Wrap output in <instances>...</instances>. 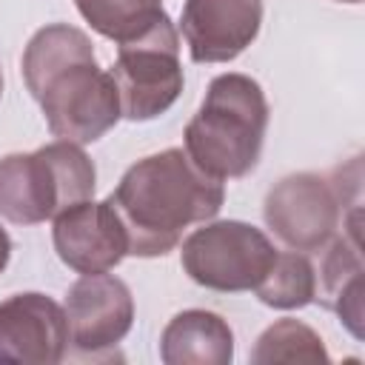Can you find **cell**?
I'll list each match as a JSON object with an SVG mask.
<instances>
[{"instance_id":"cell-2","label":"cell","mask_w":365,"mask_h":365,"mask_svg":"<svg viewBox=\"0 0 365 365\" xmlns=\"http://www.w3.org/2000/svg\"><path fill=\"white\" fill-rule=\"evenodd\" d=\"M123 222L128 254L165 257L182 231L220 214L222 180L191 163L185 148H165L137 160L106 197Z\"/></svg>"},{"instance_id":"cell-17","label":"cell","mask_w":365,"mask_h":365,"mask_svg":"<svg viewBox=\"0 0 365 365\" xmlns=\"http://www.w3.org/2000/svg\"><path fill=\"white\" fill-rule=\"evenodd\" d=\"M9 259H11V237H9V231L0 225V274L6 271Z\"/></svg>"},{"instance_id":"cell-4","label":"cell","mask_w":365,"mask_h":365,"mask_svg":"<svg viewBox=\"0 0 365 365\" xmlns=\"http://www.w3.org/2000/svg\"><path fill=\"white\" fill-rule=\"evenodd\" d=\"M97 168L68 140L37 151L0 157V217L14 225H37L94 197Z\"/></svg>"},{"instance_id":"cell-1","label":"cell","mask_w":365,"mask_h":365,"mask_svg":"<svg viewBox=\"0 0 365 365\" xmlns=\"http://www.w3.org/2000/svg\"><path fill=\"white\" fill-rule=\"evenodd\" d=\"M23 80L40 103L48 131L77 145L100 140L117 125L120 94L108 71L97 66L86 31L51 23L31 34L23 60Z\"/></svg>"},{"instance_id":"cell-16","label":"cell","mask_w":365,"mask_h":365,"mask_svg":"<svg viewBox=\"0 0 365 365\" xmlns=\"http://www.w3.org/2000/svg\"><path fill=\"white\" fill-rule=\"evenodd\" d=\"M254 365H277V362H331L322 336L299 322V319H277L268 325L251 348Z\"/></svg>"},{"instance_id":"cell-19","label":"cell","mask_w":365,"mask_h":365,"mask_svg":"<svg viewBox=\"0 0 365 365\" xmlns=\"http://www.w3.org/2000/svg\"><path fill=\"white\" fill-rule=\"evenodd\" d=\"M0 97H3V71H0Z\"/></svg>"},{"instance_id":"cell-10","label":"cell","mask_w":365,"mask_h":365,"mask_svg":"<svg viewBox=\"0 0 365 365\" xmlns=\"http://www.w3.org/2000/svg\"><path fill=\"white\" fill-rule=\"evenodd\" d=\"M51 242L63 265L77 274H103L123 262L128 240L111 202H77L54 217Z\"/></svg>"},{"instance_id":"cell-14","label":"cell","mask_w":365,"mask_h":365,"mask_svg":"<svg viewBox=\"0 0 365 365\" xmlns=\"http://www.w3.org/2000/svg\"><path fill=\"white\" fill-rule=\"evenodd\" d=\"M74 6L97 34L117 46L143 37L168 17L163 0H74Z\"/></svg>"},{"instance_id":"cell-8","label":"cell","mask_w":365,"mask_h":365,"mask_svg":"<svg viewBox=\"0 0 365 365\" xmlns=\"http://www.w3.org/2000/svg\"><path fill=\"white\" fill-rule=\"evenodd\" d=\"M66 322L68 342L74 351L97 356L111 351L131 331L134 297L120 277L111 274H83L66 291Z\"/></svg>"},{"instance_id":"cell-18","label":"cell","mask_w":365,"mask_h":365,"mask_svg":"<svg viewBox=\"0 0 365 365\" xmlns=\"http://www.w3.org/2000/svg\"><path fill=\"white\" fill-rule=\"evenodd\" d=\"M336 3H351V6H356V3H362V0H336Z\"/></svg>"},{"instance_id":"cell-7","label":"cell","mask_w":365,"mask_h":365,"mask_svg":"<svg viewBox=\"0 0 365 365\" xmlns=\"http://www.w3.org/2000/svg\"><path fill=\"white\" fill-rule=\"evenodd\" d=\"M265 225L291 251H322L345 220V205L328 177L299 171L282 177L262 202Z\"/></svg>"},{"instance_id":"cell-5","label":"cell","mask_w":365,"mask_h":365,"mask_svg":"<svg viewBox=\"0 0 365 365\" xmlns=\"http://www.w3.org/2000/svg\"><path fill=\"white\" fill-rule=\"evenodd\" d=\"M108 74L117 86L120 114L125 120L145 123L165 114L185 83L174 23L165 17L143 37L120 43Z\"/></svg>"},{"instance_id":"cell-6","label":"cell","mask_w":365,"mask_h":365,"mask_svg":"<svg viewBox=\"0 0 365 365\" xmlns=\"http://www.w3.org/2000/svg\"><path fill=\"white\" fill-rule=\"evenodd\" d=\"M277 257L274 242L240 220L202 222L182 240L180 262L191 282L208 291H251Z\"/></svg>"},{"instance_id":"cell-15","label":"cell","mask_w":365,"mask_h":365,"mask_svg":"<svg viewBox=\"0 0 365 365\" xmlns=\"http://www.w3.org/2000/svg\"><path fill=\"white\" fill-rule=\"evenodd\" d=\"M259 302L279 311L305 308L317 297V271L302 251H277L268 274L254 288Z\"/></svg>"},{"instance_id":"cell-11","label":"cell","mask_w":365,"mask_h":365,"mask_svg":"<svg viewBox=\"0 0 365 365\" xmlns=\"http://www.w3.org/2000/svg\"><path fill=\"white\" fill-rule=\"evenodd\" d=\"M262 0H185L180 31L194 63H228L259 34Z\"/></svg>"},{"instance_id":"cell-13","label":"cell","mask_w":365,"mask_h":365,"mask_svg":"<svg viewBox=\"0 0 365 365\" xmlns=\"http://www.w3.org/2000/svg\"><path fill=\"white\" fill-rule=\"evenodd\" d=\"M362 242L359 231L342 228V237H334L328 242V251L322 257L319 268V299L325 308H331L345 328L362 339Z\"/></svg>"},{"instance_id":"cell-9","label":"cell","mask_w":365,"mask_h":365,"mask_svg":"<svg viewBox=\"0 0 365 365\" xmlns=\"http://www.w3.org/2000/svg\"><path fill=\"white\" fill-rule=\"evenodd\" d=\"M68 351L66 311L40 291L0 302V362L57 365Z\"/></svg>"},{"instance_id":"cell-3","label":"cell","mask_w":365,"mask_h":365,"mask_svg":"<svg viewBox=\"0 0 365 365\" xmlns=\"http://www.w3.org/2000/svg\"><path fill=\"white\" fill-rule=\"evenodd\" d=\"M268 128L262 86L240 71L208 83L197 114L185 125V154L217 180H237L254 171Z\"/></svg>"},{"instance_id":"cell-12","label":"cell","mask_w":365,"mask_h":365,"mask_svg":"<svg viewBox=\"0 0 365 365\" xmlns=\"http://www.w3.org/2000/svg\"><path fill=\"white\" fill-rule=\"evenodd\" d=\"M160 359L165 365H228L234 359V331L214 311H180L163 328Z\"/></svg>"}]
</instances>
